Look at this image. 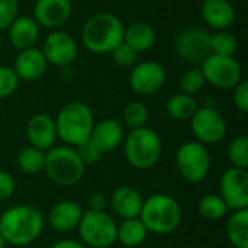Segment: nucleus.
Returning a JSON list of instances; mask_svg holds the SVG:
<instances>
[{
	"instance_id": "2eb2a0df",
	"label": "nucleus",
	"mask_w": 248,
	"mask_h": 248,
	"mask_svg": "<svg viewBox=\"0 0 248 248\" xmlns=\"http://www.w3.org/2000/svg\"><path fill=\"white\" fill-rule=\"evenodd\" d=\"M71 12V0H36L32 17L39 26L57 29L68 22Z\"/></svg>"
},
{
	"instance_id": "79ce46f5",
	"label": "nucleus",
	"mask_w": 248,
	"mask_h": 248,
	"mask_svg": "<svg viewBox=\"0 0 248 248\" xmlns=\"http://www.w3.org/2000/svg\"><path fill=\"white\" fill-rule=\"evenodd\" d=\"M243 1H246V0H243Z\"/></svg>"
},
{
	"instance_id": "58836bf2",
	"label": "nucleus",
	"mask_w": 248,
	"mask_h": 248,
	"mask_svg": "<svg viewBox=\"0 0 248 248\" xmlns=\"http://www.w3.org/2000/svg\"><path fill=\"white\" fill-rule=\"evenodd\" d=\"M87 205H89V209H87V211L102 212V211H105L106 206H108V198H106L103 193H100V192L92 193V195L89 196Z\"/></svg>"
},
{
	"instance_id": "f704fd0d",
	"label": "nucleus",
	"mask_w": 248,
	"mask_h": 248,
	"mask_svg": "<svg viewBox=\"0 0 248 248\" xmlns=\"http://www.w3.org/2000/svg\"><path fill=\"white\" fill-rule=\"evenodd\" d=\"M19 15V0H0V31H4Z\"/></svg>"
},
{
	"instance_id": "4c0bfd02",
	"label": "nucleus",
	"mask_w": 248,
	"mask_h": 248,
	"mask_svg": "<svg viewBox=\"0 0 248 248\" xmlns=\"http://www.w3.org/2000/svg\"><path fill=\"white\" fill-rule=\"evenodd\" d=\"M15 190H16V182L13 176L4 170H0V202L10 199Z\"/></svg>"
},
{
	"instance_id": "c9c22d12",
	"label": "nucleus",
	"mask_w": 248,
	"mask_h": 248,
	"mask_svg": "<svg viewBox=\"0 0 248 248\" xmlns=\"http://www.w3.org/2000/svg\"><path fill=\"white\" fill-rule=\"evenodd\" d=\"M76 151L84 166H92V164L99 163L103 155L90 141H86V142L80 144L78 147H76Z\"/></svg>"
},
{
	"instance_id": "c756f323",
	"label": "nucleus",
	"mask_w": 248,
	"mask_h": 248,
	"mask_svg": "<svg viewBox=\"0 0 248 248\" xmlns=\"http://www.w3.org/2000/svg\"><path fill=\"white\" fill-rule=\"evenodd\" d=\"M238 51V39L228 31H218L211 35V54L234 57Z\"/></svg>"
},
{
	"instance_id": "b1692460",
	"label": "nucleus",
	"mask_w": 248,
	"mask_h": 248,
	"mask_svg": "<svg viewBox=\"0 0 248 248\" xmlns=\"http://www.w3.org/2000/svg\"><path fill=\"white\" fill-rule=\"evenodd\" d=\"M225 234L234 248H248V209L234 211L228 217Z\"/></svg>"
},
{
	"instance_id": "7ed1b4c3",
	"label": "nucleus",
	"mask_w": 248,
	"mask_h": 248,
	"mask_svg": "<svg viewBox=\"0 0 248 248\" xmlns=\"http://www.w3.org/2000/svg\"><path fill=\"white\" fill-rule=\"evenodd\" d=\"M182 206L170 195L155 193L144 199L140 219L148 232L169 235L174 232L182 222Z\"/></svg>"
},
{
	"instance_id": "f03ea898",
	"label": "nucleus",
	"mask_w": 248,
	"mask_h": 248,
	"mask_svg": "<svg viewBox=\"0 0 248 248\" xmlns=\"http://www.w3.org/2000/svg\"><path fill=\"white\" fill-rule=\"evenodd\" d=\"M125 25L109 12H100L86 20L81 29L83 45L94 54H109L124 41Z\"/></svg>"
},
{
	"instance_id": "2f4dec72",
	"label": "nucleus",
	"mask_w": 248,
	"mask_h": 248,
	"mask_svg": "<svg viewBox=\"0 0 248 248\" xmlns=\"http://www.w3.org/2000/svg\"><path fill=\"white\" fill-rule=\"evenodd\" d=\"M206 84V80H205V76L202 73L201 68H189L186 70L180 80H179V86H180V92L182 93H186V94H196L199 93L203 86Z\"/></svg>"
},
{
	"instance_id": "7c9ffc66",
	"label": "nucleus",
	"mask_w": 248,
	"mask_h": 248,
	"mask_svg": "<svg viewBox=\"0 0 248 248\" xmlns=\"http://www.w3.org/2000/svg\"><path fill=\"white\" fill-rule=\"evenodd\" d=\"M228 160L235 169H248V138L246 135L235 137L228 145Z\"/></svg>"
},
{
	"instance_id": "473e14b6",
	"label": "nucleus",
	"mask_w": 248,
	"mask_h": 248,
	"mask_svg": "<svg viewBox=\"0 0 248 248\" xmlns=\"http://www.w3.org/2000/svg\"><path fill=\"white\" fill-rule=\"evenodd\" d=\"M19 77L15 70L7 65H0V100L10 97L19 87Z\"/></svg>"
},
{
	"instance_id": "9d476101",
	"label": "nucleus",
	"mask_w": 248,
	"mask_h": 248,
	"mask_svg": "<svg viewBox=\"0 0 248 248\" xmlns=\"http://www.w3.org/2000/svg\"><path fill=\"white\" fill-rule=\"evenodd\" d=\"M190 128L198 142L214 145L224 140L227 134V121L214 106H202L198 108L190 118Z\"/></svg>"
},
{
	"instance_id": "1a4fd4ad",
	"label": "nucleus",
	"mask_w": 248,
	"mask_h": 248,
	"mask_svg": "<svg viewBox=\"0 0 248 248\" xmlns=\"http://www.w3.org/2000/svg\"><path fill=\"white\" fill-rule=\"evenodd\" d=\"M201 70L206 83L219 90H232L243 80V70L235 57L209 54Z\"/></svg>"
},
{
	"instance_id": "f8f14e48",
	"label": "nucleus",
	"mask_w": 248,
	"mask_h": 248,
	"mask_svg": "<svg viewBox=\"0 0 248 248\" xmlns=\"http://www.w3.org/2000/svg\"><path fill=\"white\" fill-rule=\"evenodd\" d=\"M174 51L187 62H202L211 54V33L202 28L183 29L176 36Z\"/></svg>"
},
{
	"instance_id": "ddd939ff",
	"label": "nucleus",
	"mask_w": 248,
	"mask_h": 248,
	"mask_svg": "<svg viewBox=\"0 0 248 248\" xmlns=\"http://www.w3.org/2000/svg\"><path fill=\"white\" fill-rule=\"evenodd\" d=\"M166 83V70L160 62L142 61L132 67L129 74L131 89L141 96H151L161 90Z\"/></svg>"
},
{
	"instance_id": "412c9836",
	"label": "nucleus",
	"mask_w": 248,
	"mask_h": 248,
	"mask_svg": "<svg viewBox=\"0 0 248 248\" xmlns=\"http://www.w3.org/2000/svg\"><path fill=\"white\" fill-rule=\"evenodd\" d=\"M7 36L17 51L32 48L39 39V25L31 16H17L7 28Z\"/></svg>"
},
{
	"instance_id": "5701e85b",
	"label": "nucleus",
	"mask_w": 248,
	"mask_h": 248,
	"mask_svg": "<svg viewBox=\"0 0 248 248\" xmlns=\"http://www.w3.org/2000/svg\"><path fill=\"white\" fill-rule=\"evenodd\" d=\"M157 39L155 29L147 22H134L124 32V42L135 52H144L154 46Z\"/></svg>"
},
{
	"instance_id": "0eeeda50",
	"label": "nucleus",
	"mask_w": 248,
	"mask_h": 248,
	"mask_svg": "<svg viewBox=\"0 0 248 248\" xmlns=\"http://www.w3.org/2000/svg\"><path fill=\"white\" fill-rule=\"evenodd\" d=\"M116 227L106 211H86L77 227L80 243L86 248H110L116 243Z\"/></svg>"
},
{
	"instance_id": "a211bd4d",
	"label": "nucleus",
	"mask_w": 248,
	"mask_h": 248,
	"mask_svg": "<svg viewBox=\"0 0 248 248\" xmlns=\"http://www.w3.org/2000/svg\"><path fill=\"white\" fill-rule=\"evenodd\" d=\"M83 208L74 201L57 202L48 212V224L60 234H65L77 230L83 217Z\"/></svg>"
},
{
	"instance_id": "6e6552de",
	"label": "nucleus",
	"mask_w": 248,
	"mask_h": 248,
	"mask_svg": "<svg viewBox=\"0 0 248 248\" xmlns=\"http://www.w3.org/2000/svg\"><path fill=\"white\" fill-rule=\"evenodd\" d=\"M211 154L206 145L198 141L182 144L176 153V167L183 180L192 185L202 183L211 173Z\"/></svg>"
},
{
	"instance_id": "20e7f679",
	"label": "nucleus",
	"mask_w": 248,
	"mask_h": 248,
	"mask_svg": "<svg viewBox=\"0 0 248 248\" xmlns=\"http://www.w3.org/2000/svg\"><path fill=\"white\" fill-rule=\"evenodd\" d=\"M54 121L58 140L73 148L89 141L94 125L93 112L83 102L67 103L61 108Z\"/></svg>"
},
{
	"instance_id": "dca6fc26",
	"label": "nucleus",
	"mask_w": 248,
	"mask_h": 248,
	"mask_svg": "<svg viewBox=\"0 0 248 248\" xmlns=\"http://www.w3.org/2000/svg\"><path fill=\"white\" fill-rule=\"evenodd\" d=\"M26 138L31 147L41 151H48L52 148L58 140L54 118L46 113H36L31 116L26 124Z\"/></svg>"
},
{
	"instance_id": "f3484780",
	"label": "nucleus",
	"mask_w": 248,
	"mask_h": 248,
	"mask_svg": "<svg viewBox=\"0 0 248 248\" xmlns=\"http://www.w3.org/2000/svg\"><path fill=\"white\" fill-rule=\"evenodd\" d=\"M125 132L119 121L108 118L99 122H94L89 141L102 153H112L119 148L124 142Z\"/></svg>"
},
{
	"instance_id": "393cba45",
	"label": "nucleus",
	"mask_w": 248,
	"mask_h": 248,
	"mask_svg": "<svg viewBox=\"0 0 248 248\" xmlns=\"http://www.w3.org/2000/svg\"><path fill=\"white\" fill-rule=\"evenodd\" d=\"M148 231L140 218L124 219L116 227V241L126 248L140 247L147 240Z\"/></svg>"
},
{
	"instance_id": "423d86ee",
	"label": "nucleus",
	"mask_w": 248,
	"mask_h": 248,
	"mask_svg": "<svg viewBox=\"0 0 248 248\" xmlns=\"http://www.w3.org/2000/svg\"><path fill=\"white\" fill-rule=\"evenodd\" d=\"M124 155L135 170H150L155 167L163 154L160 135L147 126L132 129L124 138Z\"/></svg>"
},
{
	"instance_id": "6ab92c4d",
	"label": "nucleus",
	"mask_w": 248,
	"mask_h": 248,
	"mask_svg": "<svg viewBox=\"0 0 248 248\" xmlns=\"http://www.w3.org/2000/svg\"><path fill=\"white\" fill-rule=\"evenodd\" d=\"M46 65H48V62H46L42 51L36 46H32V48L19 51L12 68L15 70L19 80L35 81L44 76Z\"/></svg>"
},
{
	"instance_id": "f257e3e1",
	"label": "nucleus",
	"mask_w": 248,
	"mask_h": 248,
	"mask_svg": "<svg viewBox=\"0 0 248 248\" xmlns=\"http://www.w3.org/2000/svg\"><path fill=\"white\" fill-rule=\"evenodd\" d=\"M45 227L42 211L32 205H13L0 215V234L6 244L25 247L35 243Z\"/></svg>"
},
{
	"instance_id": "37998d69",
	"label": "nucleus",
	"mask_w": 248,
	"mask_h": 248,
	"mask_svg": "<svg viewBox=\"0 0 248 248\" xmlns=\"http://www.w3.org/2000/svg\"><path fill=\"white\" fill-rule=\"evenodd\" d=\"M0 215H1V212H0Z\"/></svg>"
},
{
	"instance_id": "4468645a",
	"label": "nucleus",
	"mask_w": 248,
	"mask_h": 248,
	"mask_svg": "<svg viewBox=\"0 0 248 248\" xmlns=\"http://www.w3.org/2000/svg\"><path fill=\"white\" fill-rule=\"evenodd\" d=\"M41 51L48 64L65 67L76 60L78 46L70 33L62 31H54L44 39Z\"/></svg>"
},
{
	"instance_id": "aec40b11",
	"label": "nucleus",
	"mask_w": 248,
	"mask_h": 248,
	"mask_svg": "<svg viewBox=\"0 0 248 248\" xmlns=\"http://www.w3.org/2000/svg\"><path fill=\"white\" fill-rule=\"evenodd\" d=\"M142 195L132 186H121L110 196V208L113 214L122 221L138 218L142 209Z\"/></svg>"
},
{
	"instance_id": "cd10ccee",
	"label": "nucleus",
	"mask_w": 248,
	"mask_h": 248,
	"mask_svg": "<svg viewBox=\"0 0 248 248\" xmlns=\"http://www.w3.org/2000/svg\"><path fill=\"white\" fill-rule=\"evenodd\" d=\"M228 206L219 195H205L198 203L199 215L206 221H219L228 215Z\"/></svg>"
},
{
	"instance_id": "c85d7f7f",
	"label": "nucleus",
	"mask_w": 248,
	"mask_h": 248,
	"mask_svg": "<svg viewBox=\"0 0 248 248\" xmlns=\"http://www.w3.org/2000/svg\"><path fill=\"white\" fill-rule=\"evenodd\" d=\"M148 119H150L148 108L140 100L129 102L122 112V121L125 126H128L131 131L145 126Z\"/></svg>"
},
{
	"instance_id": "e433bc0d",
	"label": "nucleus",
	"mask_w": 248,
	"mask_h": 248,
	"mask_svg": "<svg viewBox=\"0 0 248 248\" xmlns=\"http://www.w3.org/2000/svg\"><path fill=\"white\" fill-rule=\"evenodd\" d=\"M232 103L234 106L241 112L248 113V81L241 80L234 89H232Z\"/></svg>"
},
{
	"instance_id": "9b49d317",
	"label": "nucleus",
	"mask_w": 248,
	"mask_h": 248,
	"mask_svg": "<svg viewBox=\"0 0 248 248\" xmlns=\"http://www.w3.org/2000/svg\"><path fill=\"white\" fill-rule=\"evenodd\" d=\"M219 196L231 211L248 209V171L227 169L219 180Z\"/></svg>"
},
{
	"instance_id": "72a5a7b5",
	"label": "nucleus",
	"mask_w": 248,
	"mask_h": 248,
	"mask_svg": "<svg viewBox=\"0 0 248 248\" xmlns=\"http://www.w3.org/2000/svg\"><path fill=\"white\" fill-rule=\"evenodd\" d=\"M110 54H112L113 62L119 67H134L137 62V57H138V52H135L124 41L118 46H115L110 51Z\"/></svg>"
},
{
	"instance_id": "a878e982",
	"label": "nucleus",
	"mask_w": 248,
	"mask_h": 248,
	"mask_svg": "<svg viewBox=\"0 0 248 248\" xmlns=\"http://www.w3.org/2000/svg\"><path fill=\"white\" fill-rule=\"evenodd\" d=\"M198 103L193 96L186 93H174L166 103V110L169 116L174 121H190L198 109Z\"/></svg>"
},
{
	"instance_id": "ea45409f",
	"label": "nucleus",
	"mask_w": 248,
	"mask_h": 248,
	"mask_svg": "<svg viewBox=\"0 0 248 248\" xmlns=\"http://www.w3.org/2000/svg\"><path fill=\"white\" fill-rule=\"evenodd\" d=\"M51 248H86V246H83L80 241L64 238V240H58L57 243H54Z\"/></svg>"
},
{
	"instance_id": "a19ab883",
	"label": "nucleus",
	"mask_w": 248,
	"mask_h": 248,
	"mask_svg": "<svg viewBox=\"0 0 248 248\" xmlns=\"http://www.w3.org/2000/svg\"><path fill=\"white\" fill-rule=\"evenodd\" d=\"M6 247V241H4V238L1 237V234H0V248H4Z\"/></svg>"
},
{
	"instance_id": "4be33fe9",
	"label": "nucleus",
	"mask_w": 248,
	"mask_h": 248,
	"mask_svg": "<svg viewBox=\"0 0 248 248\" xmlns=\"http://www.w3.org/2000/svg\"><path fill=\"white\" fill-rule=\"evenodd\" d=\"M201 16L208 26L217 31H227L235 20V10L228 0H203Z\"/></svg>"
},
{
	"instance_id": "bb28decb",
	"label": "nucleus",
	"mask_w": 248,
	"mask_h": 248,
	"mask_svg": "<svg viewBox=\"0 0 248 248\" xmlns=\"http://www.w3.org/2000/svg\"><path fill=\"white\" fill-rule=\"evenodd\" d=\"M17 167L22 173L25 174H38L44 171V164H45V151H41L35 147H26L20 150L16 158Z\"/></svg>"
},
{
	"instance_id": "39448f33",
	"label": "nucleus",
	"mask_w": 248,
	"mask_h": 248,
	"mask_svg": "<svg viewBox=\"0 0 248 248\" xmlns=\"http://www.w3.org/2000/svg\"><path fill=\"white\" fill-rule=\"evenodd\" d=\"M86 166L80 160L76 148L68 145H54L45 151L44 173L57 186L71 187L84 177Z\"/></svg>"
}]
</instances>
